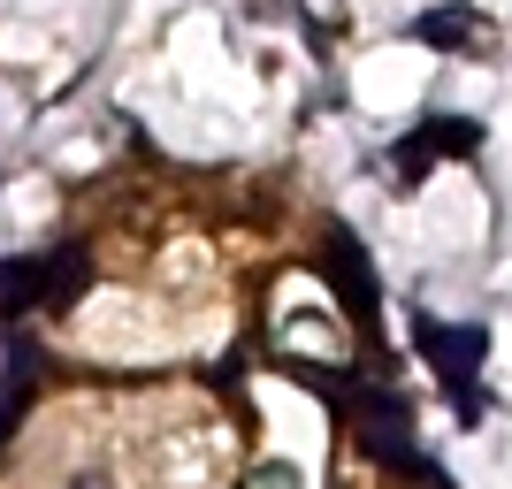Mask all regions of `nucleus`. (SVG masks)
Listing matches in <instances>:
<instances>
[{
	"instance_id": "obj_4",
	"label": "nucleus",
	"mask_w": 512,
	"mask_h": 489,
	"mask_svg": "<svg viewBox=\"0 0 512 489\" xmlns=\"http://www.w3.org/2000/svg\"><path fill=\"white\" fill-rule=\"evenodd\" d=\"M92 283L85 245H62V253H39V306H77Z\"/></svg>"
},
{
	"instance_id": "obj_6",
	"label": "nucleus",
	"mask_w": 512,
	"mask_h": 489,
	"mask_svg": "<svg viewBox=\"0 0 512 489\" xmlns=\"http://www.w3.org/2000/svg\"><path fill=\"white\" fill-rule=\"evenodd\" d=\"M39 306V260H0V314Z\"/></svg>"
},
{
	"instance_id": "obj_3",
	"label": "nucleus",
	"mask_w": 512,
	"mask_h": 489,
	"mask_svg": "<svg viewBox=\"0 0 512 489\" xmlns=\"http://www.w3.org/2000/svg\"><path fill=\"white\" fill-rule=\"evenodd\" d=\"M474 146H482V123H467V115H436V123L406 130V138L390 146V161H398L406 184H421L428 161H444V153H474Z\"/></svg>"
},
{
	"instance_id": "obj_2",
	"label": "nucleus",
	"mask_w": 512,
	"mask_h": 489,
	"mask_svg": "<svg viewBox=\"0 0 512 489\" xmlns=\"http://www.w3.org/2000/svg\"><path fill=\"white\" fill-rule=\"evenodd\" d=\"M321 276H329V291L344 298V314L352 321H375V306H383V283H375V268H367V253L352 245V230H321Z\"/></svg>"
},
{
	"instance_id": "obj_5",
	"label": "nucleus",
	"mask_w": 512,
	"mask_h": 489,
	"mask_svg": "<svg viewBox=\"0 0 512 489\" xmlns=\"http://www.w3.org/2000/svg\"><path fill=\"white\" fill-rule=\"evenodd\" d=\"M406 39L421 46H467L474 39V0H451V8H428V16L406 23Z\"/></svg>"
},
{
	"instance_id": "obj_1",
	"label": "nucleus",
	"mask_w": 512,
	"mask_h": 489,
	"mask_svg": "<svg viewBox=\"0 0 512 489\" xmlns=\"http://www.w3.org/2000/svg\"><path fill=\"white\" fill-rule=\"evenodd\" d=\"M413 344L428 352L436 383L451 390V413H459V421H482V413H490V398L474 390V367L490 360V329H482V321H436V314H413Z\"/></svg>"
}]
</instances>
